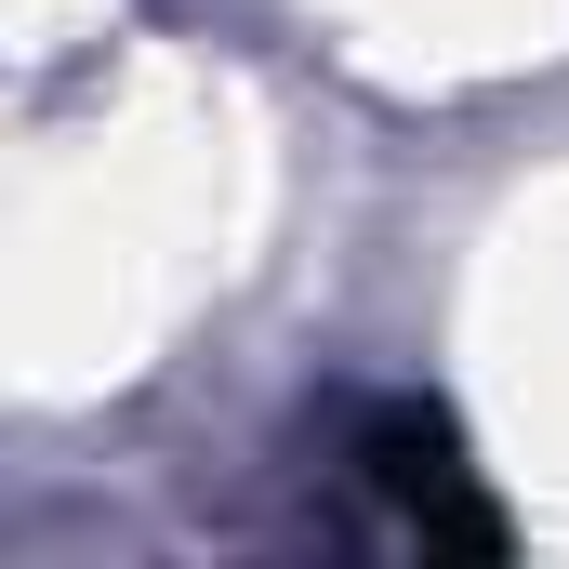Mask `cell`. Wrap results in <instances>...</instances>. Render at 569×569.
<instances>
[{"instance_id":"obj_1","label":"cell","mask_w":569,"mask_h":569,"mask_svg":"<svg viewBox=\"0 0 569 569\" xmlns=\"http://www.w3.org/2000/svg\"><path fill=\"white\" fill-rule=\"evenodd\" d=\"M358 463H371V490L398 503V530H425L437 557H517V517L490 503V477L463 463V425H450L437 398H371Z\"/></svg>"}]
</instances>
